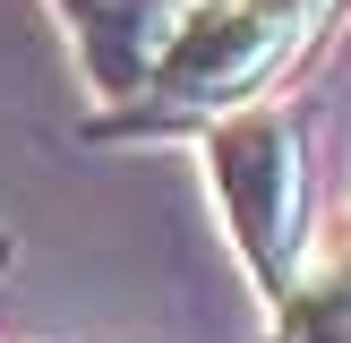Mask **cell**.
Here are the masks:
<instances>
[{
  "label": "cell",
  "mask_w": 351,
  "mask_h": 343,
  "mask_svg": "<svg viewBox=\"0 0 351 343\" xmlns=\"http://www.w3.org/2000/svg\"><path fill=\"white\" fill-rule=\"evenodd\" d=\"M197 154H206V189H215V215L232 232L240 274L257 283V300H274L308 266V137H300V120L257 95L240 112L206 120Z\"/></svg>",
  "instance_id": "cell-1"
},
{
  "label": "cell",
  "mask_w": 351,
  "mask_h": 343,
  "mask_svg": "<svg viewBox=\"0 0 351 343\" xmlns=\"http://www.w3.org/2000/svg\"><path fill=\"white\" fill-rule=\"evenodd\" d=\"M206 0H51L69 51H77V78L95 103H137L146 78L163 69V51L180 43V26L197 17Z\"/></svg>",
  "instance_id": "cell-2"
},
{
  "label": "cell",
  "mask_w": 351,
  "mask_h": 343,
  "mask_svg": "<svg viewBox=\"0 0 351 343\" xmlns=\"http://www.w3.org/2000/svg\"><path fill=\"white\" fill-rule=\"evenodd\" d=\"M266 343H351V249H317L266 300Z\"/></svg>",
  "instance_id": "cell-3"
},
{
  "label": "cell",
  "mask_w": 351,
  "mask_h": 343,
  "mask_svg": "<svg viewBox=\"0 0 351 343\" xmlns=\"http://www.w3.org/2000/svg\"><path fill=\"white\" fill-rule=\"evenodd\" d=\"M257 9H266V17H274V26H283V34H291V43H300V51H308V43H317V26H326V17H335V9H343V0H257Z\"/></svg>",
  "instance_id": "cell-4"
}]
</instances>
